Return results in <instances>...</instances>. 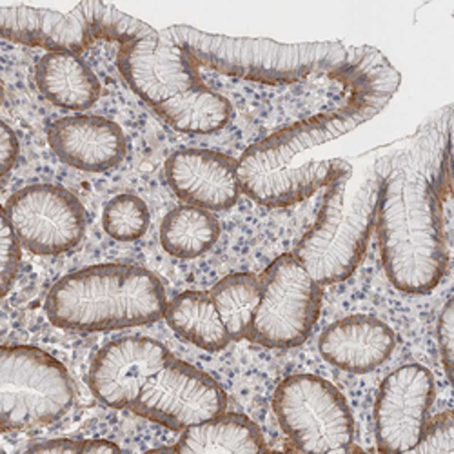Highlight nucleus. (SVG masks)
<instances>
[{"label": "nucleus", "instance_id": "f257e3e1", "mask_svg": "<svg viewBox=\"0 0 454 454\" xmlns=\"http://www.w3.org/2000/svg\"><path fill=\"white\" fill-rule=\"evenodd\" d=\"M376 230L389 282L402 293H431L447 271L442 199L407 153L386 157Z\"/></svg>", "mask_w": 454, "mask_h": 454}, {"label": "nucleus", "instance_id": "f03ea898", "mask_svg": "<svg viewBox=\"0 0 454 454\" xmlns=\"http://www.w3.org/2000/svg\"><path fill=\"white\" fill-rule=\"evenodd\" d=\"M362 124L356 113L340 106L254 142L237 162L242 193L266 207H287L308 200L353 166L342 159H313L306 164H298L296 159Z\"/></svg>", "mask_w": 454, "mask_h": 454}, {"label": "nucleus", "instance_id": "7ed1b4c3", "mask_svg": "<svg viewBox=\"0 0 454 454\" xmlns=\"http://www.w3.org/2000/svg\"><path fill=\"white\" fill-rule=\"evenodd\" d=\"M117 64L129 90L175 131L209 135L231 121L230 100L200 81L197 64L166 29L124 44Z\"/></svg>", "mask_w": 454, "mask_h": 454}, {"label": "nucleus", "instance_id": "20e7f679", "mask_svg": "<svg viewBox=\"0 0 454 454\" xmlns=\"http://www.w3.org/2000/svg\"><path fill=\"white\" fill-rule=\"evenodd\" d=\"M160 278L135 263H98L62 277L48 293L53 325L97 333L147 325L166 313Z\"/></svg>", "mask_w": 454, "mask_h": 454}, {"label": "nucleus", "instance_id": "39448f33", "mask_svg": "<svg viewBox=\"0 0 454 454\" xmlns=\"http://www.w3.org/2000/svg\"><path fill=\"white\" fill-rule=\"evenodd\" d=\"M384 176L376 162L360 176L351 168L325 187L317 220L293 253L320 286L344 282L360 266L376 223Z\"/></svg>", "mask_w": 454, "mask_h": 454}, {"label": "nucleus", "instance_id": "423d86ee", "mask_svg": "<svg viewBox=\"0 0 454 454\" xmlns=\"http://www.w3.org/2000/svg\"><path fill=\"white\" fill-rule=\"evenodd\" d=\"M166 31L197 66L260 84H291L315 73H331L348 51L340 43L286 44L216 35L192 26H173Z\"/></svg>", "mask_w": 454, "mask_h": 454}, {"label": "nucleus", "instance_id": "0eeeda50", "mask_svg": "<svg viewBox=\"0 0 454 454\" xmlns=\"http://www.w3.org/2000/svg\"><path fill=\"white\" fill-rule=\"evenodd\" d=\"M74 403L67 369L31 346H4L0 353V416L4 431H27L59 422Z\"/></svg>", "mask_w": 454, "mask_h": 454}, {"label": "nucleus", "instance_id": "6e6552de", "mask_svg": "<svg viewBox=\"0 0 454 454\" xmlns=\"http://www.w3.org/2000/svg\"><path fill=\"white\" fill-rule=\"evenodd\" d=\"M277 420L298 450L336 454L353 449L355 419L348 400L317 374L287 376L275 391Z\"/></svg>", "mask_w": 454, "mask_h": 454}, {"label": "nucleus", "instance_id": "1a4fd4ad", "mask_svg": "<svg viewBox=\"0 0 454 454\" xmlns=\"http://www.w3.org/2000/svg\"><path fill=\"white\" fill-rule=\"evenodd\" d=\"M262 294L249 340L268 349L306 342L322 309V286L294 254H280L260 277Z\"/></svg>", "mask_w": 454, "mask_h": 454}, {"label": "nucleus", "instance_id": "9d476101", "mask_svg": "<svg viewBox=\"0 0 454 454\" xmlns=\"http://www.w3.org/2000/svg\"><path fill=\"white\" fill-rule=\"evenodd\" d=\"M225 407L227 396L215 378L171 356L147 378L129 411L149 422L184 431L215 419Z\"/></svg>", "mask_w": 454, "mask_h": 454}, {"label": "nucleus", "instance_id": "9b49d317", "mask_svg": "<svg viewBox=\"0 0 454 454\" xmlns=\"http://www.w3.org/2000/svg\"><path fill=\"white\" fill-rule=\"evenodd\" d=\"M22 247L35 254H62L77 247L86 233L81 200L55 184H31L10 197L4 207Z\"/></svg>", "mask_w": 454, "mask_h": 454}, {"label": "nucleus", "instance_id": "f8f14e48", "mask_svg": "<svg viewBox=\"0 0 454 454\" xmlns=\"http://www.w3.org/2000/svg\"><path fill=\"white\" fill-rule=\"evenodd\" d=\"M434 402V378L419 364L387 374L374 402V438L382 452H412L419 445Z\"/></svg>", "mask_w": 454, "mask_h": 454}, {"label": "nucleus", "instance_id": "ddd939ff", "mask_svg": "<svg viewBox=\"0 0 454 454\" xmlns=\"http://www.w3.org/2000/svg\"><path fill=\"white\" fill-rule=\"evenodd\" d=\"M173 355L159 340L122 336L106 344L91 362L88 382L95 398L111 409H129L147 378Z\"/></svg>", "mask_w": 454, "mask_h": 454}, {"label": "nucleus", "instance_id": "4468645a", "mask_svg": "<svg viewBox=\"0 0 454 454\" xmlns=\"http://www.w3.org/2000/svg\"><path fill=\"white\" fill-rule=\"evenodd\" d=\"M166 178L180 200L207 211L233 207L242 193L237 160L213 149L175 151L166 160Z\"/></svg>", "mask_w": 454, "mask_h": 454}, {"label": "nucleus", "instance_id": "2eb2a0df", "mask_svg": "<svg viewBox=\"0 0 454 454\" xmlns=\"http://www.w3.org/2000/svg\"><path fill=\"white\" fill-rule=\"evenodd\" d=\"M48 140L64 164L88 173L117 168L128 151L121 126L98 115L64 117L50 128Z\"/></svg>", "mask_w": 454, "mask_h": 454}, {"label": "nucleus", "instance_id": "dca6fc26", "mask_svg": "<svg viewBox=\"0 0 454 454\" xmlns=\"http://www.w3.org/2000/svg\"><path fill=\"white\" fill-rule=\"evenodd\" d=\"M396 348L393 329L374 317L353 315L331 324L318 340V349L331 365L365 374L386 364Z\"/></svg>", "mask_w": 454, "mask_h": 454}, {"label": "nucleus", "instance_id": "f3484780", "mask_svg": "<svg viewBox=\"0 0 454 454\" xmlns=\"http://www.w3.org/2000/svg\"><path fill=\"white\" fill-rule=\"evenodd\" d=\"M0 33L10 43L50 53L79 55L95 43L79 6L69 13L29 6L0 8Z\"/></svg>", "mask_w": 454, "mask_h": 454}, {"label": "nucleus", "instance_id": "a211bd4d", "mask_svg": "<svg viewBox=\"0 0 454 454\" xmlns=\"http://www.w3.org/2000/svg\"><path fill=\"white\" fill-rule=\"evenodd\" d=\"M348 91L344 107L367 122L374 119L400 88V73L387 57L371 46L348 48L346 59L331 73Z\"/></svg>", "mask_w": 454, "mask_h": 454}, {"label": "nucleus", "instance_id": "6ab92c4d", "mask_svg": "<svg viewBox=\"0 0 454 454\" xmlns=\"http://www.w3.org/2000/svg\"><path fill=\"white\" fill-rule=\"evenodd\" d=\"M41 93L55 106L69 111H86L100 98L95 71L77 53H46L35 69Z\"/></svg>", "mask_w": 454, "mask_h": 454}, {"label": "nucleus", "instance_id": "aec40b11", "mask_svg": "<svg viewBox=\"0 0 454 454\" xmlns=\"http://www.w3.org/2000/svg\"><path fill=\"white\" fill-rule=\"evenodd\" d=\"M258 426L239 412H222L215 419L182 431L171 449L182 454H254L266 450Z\"/></svg>", "mask_w": 454, "mask_h": 454}, {"label": "nucleus", "instance_id": "412c9836", "mask_svg": "<svg viewBox=\"0 0 454 454\" xmlns=\"http://www.w3.org/2000/svg\"><path fill=\"white\" fill-rule=\"evenodd\" d=\"M164 318L168 325L185 342L204 351L216 353L231 342L211 294L185 291L168 301Z\"/></svg>", "mask_w": 454, "mask_h": 454}, {"label": "nucleus", "instance_id": "4be33fe9", "mask_svg": "<svg viewBox=\"0 0 454 454\" xmlns=\"http://www.w3.org/2000/svg\"><path fill=\"white\" fill-rule=\"evenodd\" d=\"M220 237L216 216L197 206L171 209L160 225V244L176 258L192 260L207 253Z\"/></svg>", "mask_w": 454, "mask_h": 454}, {"label": "nucleus", "instance_id": "5701e85b", "mask_svg": "<svg viewBox=\"0 0 454 454\" xmlns=\"http://www.w3.org/2000/svg\"><path fill=\"white\" fill-rule=\"evenodd\" d=\"M209 294L231 340L247 338L262 294L260 278L251 273L227 275Z\"/></svg>", "mask_w": 454, "mask_h": 454}, {"label": "nucleus", "instance_id": "b1692460", "mask_svg": "<svg viewBox=\"0 0 454 454\" xmlns=\"http://www.w3.org/2000/svg\"><path fill=\"white\" fill-rule=\"evenodd\" d=\"M77 6L95 43L109 41L121 43L124 46L157 33V29H153L149 24L117 10L115 6L98 3V0H84V3Z\"/></svg>", "mask_w": 454, "mask_h": 454}, {"label": "nucleus", "instance_id": "393cba45", "mask_svg": "<svg viewBox=\"0 0 454 454\" xmlns=\"http://www.w3.org/2000/svg\"><path fill=\"white\" fill-rule=\"evenodd\" d=\"M149 207L145 202L131 193L113 197L102 213L104 231L119 242H133L149 230Z\"/></svg>", "mask_w": 454, "mask_h": 454}, {"label": "nucleus", "instance_id": "a878e982", "mask_svg": "<svg viewBox=\"0 0 454 454\" xmlns=\"http://www.w3.org/2000/svg\"><path fill=\"white\" fill-rule=\"evenodd\" d=\"M412 452L420 454H452L454 452V419L452 412L445 411L438 414L427 427Z\"/></svg>", "mask_w": 454, "mask_h": 454}, {"label": "nucleus", "instance_id": "bb28decb", "mask_svg": "<svg viewBox=\"0 0 454 454\" xmlns=\"http://www.w3.org/2000/svg\"><path fill=\"white\" fill-rule=\"evenodd\" d=\"M22 244L13 231V227L6 215L3 213V231H0V256H3V263H0V280H3V294H8L12 289L22 258Z\"/></svg>", "mask_w": 454, "mask_h": 454}, {"label": "nucleus", "instance_id": "cd10ccee", "mask_svg": "<svg viewBox=\"0 0 454 454\" xmlns=\"http://www.w3.org/2000/svg\"><path fill=\"white\" fill-rule=\"evenodd\" d=\"M454 309H452V300H449L443 311L440 313L438 320V344H440V355L445 367V372L452 376V362H454Z\"/></svg>", "mask_w": 454, "mask_h": 454}, {"label": "nucleus", "instance_id": "c85d7f7f", "mask_svg": "<svg viewBox=\"0 0 454 454\" xmlns=\"http://www.w3.org/2000/svg\"><path fill=\"white\" fill-rule=\"evenodd\" d=\"M88 440H71V438H55L33 443L26 452H44V454H86Z\"/></svg>", "mask_w": 454, "mask_h": 454}, {"label": "nucleus", "instance_id": "c756f323", "mask_svg": "<svg viewBox=\"0 0 454 454\" xmlns=\"http://www.w3.org/2000/svg\"><path fill=\"white\" fill-rule=\"evenodd\" d=\"M19 138L15 131L3 122V137H0V164H3V176H6L19 159Z\"/></svg>", "mask_w": 454, "mask_h": 454}, {"label": "nucleus", "instance_id": "7c9ffc66", "mask_svg": "<svg viewBox=\"0 0 454 454\" xmlns=\"http://www.w3.org/2000/svg\"><path fill=\"white\" fill-rule=\"evenodd\" d=\"M121 447L109 440H88L86 454H107V452H119Z\"/></svg>", "mask_w": 454, "mask_h": 454}]
</instances>
